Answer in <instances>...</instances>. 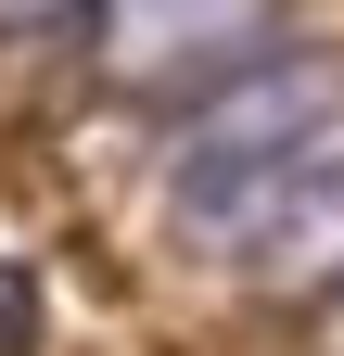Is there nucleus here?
<instances>
[{
	"label": "nucleus",
	"mask_w": 344,
	"mask_h": 356,
	"mask_svg": "<svg viewBox=\"0 0 344 356\" xmlns=\"http://www.w3.org/2000/svg\"><path fill=\"white\" fill-rule=\"evenodd\" d=\"M242 267H255V280H344V153L306 165V191L268 216V242H255Z\"/></svg>",
	"instance_id": "7ed1b4c3"
},
{
	"label": "nucleus",
	"mask_w": 344,
	"mask_h": 356,
	"mask_svg": "<svg viewBox=\"0 0 344 356\" xmlns=\"http://www.w3.org/2000/svg\"><path fill=\"white\" fill-rule=\"evenodd\" d=\"M281 0H90V64L115 89H217L242 64H268Z\"/></svg>",
	"instance_id": "f03ea898"
},
{
	"label": "nucleus",
	"mask_w": 344,
	"mask_h": 356,
	"mask_svg": "<svg viewBox=\"0 0 344 356\" xmlns=\"http://www.w3.org/2000/svg\"><path fill=\"white\" fill-rule=\"evenodd\" d=\"M64 13H90V0H0V26H64Z\"/></svg>",
	"instance_id": "20e7f679"
},
{
	"label": "nucleus",
	"mask_w": 344,
	"mask_h": 356,
	"mask_svg": "<svg viewBox=\"0 0 344 356\" xmlns=\"http://www.w3.org/2000/svg\"><path fill=\"white\" fill-rule=\"evenodd\" d=\"M319 153H344V64L331 51H268V64L217 76L179 115V153H166V216H179V242L242 267L268 242V216L306 191Z\"/></svg>",
	"instance_id": "f257e3e1"
}]
</instances>
